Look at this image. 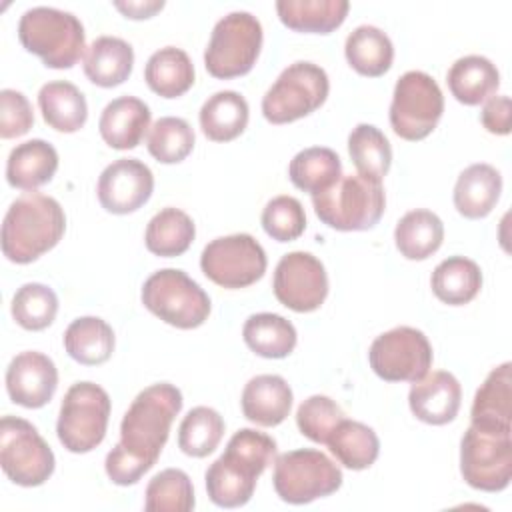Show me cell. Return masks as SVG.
I'll return each mask as SVG.
<instances>
[{
    "mask_svg": "<svg viewBox=\"0 0 512 512\" xmlns=\"http://www.w3.org/2000/svg\"><path fill=\"white\" fill-rule=\"evenodd\" d=\"M342 470L324 452L298 448L274 460L272 484L280 500L288 504H308L334 494L342 486Z\"/></svg>",
    "mask_w": 512,
    "mask_h": 512,
    "instance_id": "obj_9",
    "label": "cell"
},
{
    "mask_svg": "<svg viewBox=\"0 0 512 512\" xmlns=\"http://www.w3.org/2000/svg\"><path fill=\"white\" fill-rule=\"evenodd\" d=\"M472 426L484 430L512 432V364L496 366L482 386L476 390L472 410Z\"/></svg>",
    "mask_w": 512,
    "mask_h": 512,
    "instance_id": "obj_21",
    "label": "cell"
},
{
    "mask_svg": "<svg viewBox=\"0 0 512 512\" xmlns=\"http://www.w3.org/2000/svg\"><path fill=\"white\" fill-rule=\"evenodd\" d=\"M444 240V224L432 210L416 208L406 212L396 228L394 242L398 252L408 260L430 258Z\"/></svg>",
    "mask_w": 512,
    "mask_h": 512,
    "instance_id": "obj_34",
    "label": "cell"
},
{
    "mask_svg": "<svg viewBox=\"0 0 512 512\" xmlns=\"http://www.w3.org/2000/svg\"><path fill=\"white\" fill-rule=\"evenodd\" d=\"M58 170L56 148L42 140L32 138L14 146L6 160V180L12 188L30 190L48 184Z\"/></svg>",
    "mask_w": 512,
    "mask_h": 512,
    "instance_id": "obj_24",
    "label": "cell"
},
{
    "mask_svg": "<svg viewBox=\"0 0 512 512\" xmlns=\"http://www.w3.org/2000/svg\"><path fill=\"white\" fill-rule=\"evenodd\" d=\"M196 236V226L192 218L180 208H162L156 212L144 232V244L148 252L174 258L184 254Z\"/></svg>",
    "mask_w": 512,
    "mask_h": 512,
    "instance_id": "obj_38",
    "label": "cell"
},
{
    "mask_svg": "<svg viewBox=\"0 0 512 512\" xmlns=\"http://www.w3.org/2000/svg\"><path fill=\"white\" fill-rule=\"evenodd\" d=\"M344 54L348 64L358 74L378 78L390 70L394 60V46L384 30L372 24H362L348 34Z\"/></svg>",
    "mask_w": 512,
    "mask_h": 512,
    "instance_id": "obj_32",
    "label": "cell"
},
{
    "mask_svg": "<svg viewBox=\"0 0 512 512\" xmlns=\"http://www.w3.org/2000/svg\"><path fill=\"white\" fill-rule=\"evenodd\" d=\"M224 418L208 406L192 408L180 422L178 448L192 458L212 454L224 436Z\"/></svg>",
    "mask_w": 512,
    "mask_h": 512,
    "instance_id": "obj_40",
    "label": "cell"
},
{
    "mask_svg": "<svg viewBox=\"0 0 512 512\" xmlns=\"http://www.w3.org/2000/svg\"><path fill=\"white\" fill-rule=\"evenodd\" d=\"M502 192L500 172L486 162L470 164L464 168L454 184V206L460 216L478 220L488 216Z\"/></svg>",
    "mask_w": 512,
    "mask_h": 512,
    "instance_id": "obj_23",
    "label": "cell"
},
{
    "mask_svg": "<svg viewBox=\"0 0 512 512\" xmlns=\"http://www.w3.org/2000/svg\"><path fill=\"white\" fill-rule=\"evenodd\" d=\"M348 0H278L276 12L280 22L306 34H330L346 20Z\"/></svg>",
    "mask_w": 512,
    "mask_h": 512,
    "instance_id": "obj_27",
    "label": "cell"
},
{
    "mask_svg": "<svg viewBox=\"0 0 512 512\" xmlns=\"http://www.w3.org/2000/svg\"><path fill=\"white\" fill-rule=\"evenodd\" d=\"M276 440L254 428H240L228 440L226 450L206 474L208 498L220 508H238L250 502L256 480L272 464Z\"/></svg>",
    "mask_w": 512,
    "mask_h": 512,
    "instance_id": "obj_2",
    "label": "cell"
},
{
    "mask_svg": "<svg viewBox=\"0 0 512 512\" xmlns=\"http://www.w3.org/2000/svg\"><path fill=\"white\" fill-rule=\"evenodd\" d=\"M18 40L54 70L72 68L86 52V34L78 16L52 6L28 8L18 22Z\"/></svg>",
    "mask_w": 512,
    "mask_h": 512,
    "instance_id": "obj_4",
    "label": "cell"
},
{
    "mask_svg": "<svg viewBox=\"0 0 512 512\" xmlns=\"http://www.w3.org/2000/svg\"><path fill=\"white\" fill-rule=\"evenodd\" d=\"M330 92L328 74L314 62H294L280 72L262 98V114L270 124H288L318 110Z\"/></svg>",
    "mask_w": 512,
    "mask_h": 512,
    "instance_id": "obj_10",
    "label": "cell"
},
{
    "mask_svg": "<svg viewBox=\"0 0 512 512\" xmlns=\"http://www.w3.org/2000/svg\"><path fill=\"white\" fill-rule=\"evenodd\" d=\"M368 362L384 382H416L432 366V346L422 330L396 326L374 338Z\"/></svg>",
    "mask_w": 512,
    "mask_h": 512,
    "instance_id": "obj_15",
    "label": "cell"
},
{
    "mask_svg": "<svg viewBox=\"0 0 512 512\" xmlns=\"http://www.w3.org/2000/svg\"><path fill=\"white\" fill-rule=\"evenodd\" d=\"M132 66L134 50L118 36H98L84 52V74L100 88H114L126 82Z\"/></svg>",
    "mask_w": 512,
    "mask_h": 512,
    "instance_id": "obj_26",
    "label": "cell"
},
{
    "mask_svg": "<svg viewBox=\"0 0 512 512\" xmlns=\"http://www.w3.org/2000/svg\"><path fill=\"white\" fill-rule=\"evenodd\" d=\"M58 388V370L52 358L26 350L16 354L6 368V392L14 404L24 408L46 406Z\"/></svg>",
    "mask_w": 512,
    "mask_h": 512,
    "instance_id": "obj_18",
    "label": "cell"
},
{
    "mask_svg": "<svg viewBox=\"0 0 512 512\" xmlns=\"http://www.w3.org/2000/svg\"><path fill=\"white\" fill-rule=\"evenodd\" d=\"M34 126V112L28 98L12 88L0 92V136L4 140L24 136Z\"/></svg>",
    "mask_w": 512,
    "mask_h": 512,
    "instance_id": "obj_46",
    "label": "cell"
},
{
    "mask_svg": "<svg viewBox=\"0 0 512 512\" xmlns=\"http://www.w3.org/2000/svg\"><path fill=\"white\" fill-rule=\"evenodd\" d=\"M114 8L120 10L130 20H144L160 12L164 8V0H116Z\"/></svg>",
    "mask_w": 512,
    "mask_h": 512,
    "instance_id": "obj_48",
    "label": "cell"
},
{
    "mask_svg": "<svg viewBox=\"0 0 512 512\" xmlns=\"http://www.w3.org/2000/svg\"><path fill=\"white\" fill-rule=\"evenodd\" d=\"M194 142V130L184 118L162 116L150 126L146 146L154 160L162 164H178L192 152Z\"/></svg>",
    "mask_w": 512,
    "mask_h": 512,
    "instance_id": "obj_43",
    "label": "cell"
},
{
    "mask_svg": "<svg viewBox=\"0 0 512 512\" xmlns=\"http://www.w3.org/2000/svg\"><path fill=\"white\" fill-rule=\"evenodd\" d=\"M444 112V96L438 82L422 72H404L392 94L390 124L396 136L418 142L424 140L438 126Z\"/></svg>",
    "mask_w": 512,
    "mask_h": 512,
    "instance_id": "obj_11",
    "label": "cell"
},
{
    "mask_svg": "<svg viewBox=\"0 0 512 512\" xmlns=\"http://www.w3.org/2000/svg\"><path fill=\"white\" fill-rule=\"evenodd\" d=\"M144 496L148 512H190L196 504L192 480L180 468H166L152 476Z\"/></svg>",
    "mask_w": 512,
    "mask_h": 512,
    "instance_id": "obj_41",
    "label": "cell"
},
{
    "mask_svg": "<svg viewBox=\"0 0 512 512\" xmlns=\"http://www.w3.org/2000/svg\"><path fill=\"white\" fill-rule=\"evenodd\" d=\"M110 396L94 382L72 384L60 404L56 434L60 444L74 454L94 450L106 436L110 420Z\"/></svg>",
    "mask_w": 512,
    "mask_h": 512,
    "instance_id": "obj_8",
    "label": "cell"
},
{
    "mask_svg": "<svg viewBox=\"0 0 512 512\" xmlns=\"http://www.w3.org/2000/svg\"><path fill=\"white\" fill-rule=\"evenodd\" d=\"M0 464L14 484L32 488L52 476L56 460L34 424L8 414L0 422Z\"/></svg>",
    "mask_w": 512,
    "mask_h": 512,
    "instance_id": "obj_12",
    "label": "cell"
},
{
    "mask_svg": "<svg viewBox=\"0 0 512 512\" xmlns=\"http://www.w3.org/2000/svg\"><path fill=\"white\" fill-rule=\"evenodd\" d=\"M262 40V24L254 14L244 10L226 14L214 24L204 50L208 74L220 80L248 74L260 56Z\"/></svg>",
    "mask_w": 512,
    "mask_h": 512,
    "instance_id": "obj_6",
    "label": "cell"
},
{
    "mask_svg": "<svg viewBox=\"0 0 512 512\" xmlns=\"http://www.w3.org/2000/svg\"><path fill=\"white\" fill-rule=\"evenodd\" d=\"M140 298L156 318L180 330L198 328L210 316L208 294L178 268H162L148 276Z\"/></svg>",
    "mask_w": 512,
    "mask_h": 512,
    "instance_id": "obj_7",
    "label": "cell"
},
{
    "mask_svg": "<svg viewBox=\"0 0 512 512\" xmlns=\"http://www.w3.org/2000/svg\"><path fill=\"white\" fill-rule=\"evenodd\" d=\"M66 214L58 200L40 192L16 198L2 222V252L14 264H30L64 236Z\"/></svg>",
    "mask_w": 512,
    "mask_h": 512,
    "instance_id": "obj_3",
    "label": "cell"
},
{
    "mask_svg": "<svg viewBox=\"0 0 512 512\" xmlns=\"http://www.w3.org/2000/svg\"><path fill=\"white\" fill-rule=\"evenodd\" d=\"M344 418L342 408L324 394L306 398L296 410V426L302 436L316 444H326L338 422Z\"/></svg>",
    "mask_w": 512,
    "mask_h": 512,
    "instance_id": "obj_45",
    "label": "cell"
},
{
    "mask_svg": "<svg viewBox=\"0 0 512 512\" xmlns=\"http://www.w3.org/2000/svg\"><path fill=\"white\" fill-rule=\"evenodd\" d=\"M182 402V392L168 382L152 384L132 400L120 424V442L104 460L114 484L132 486L156 464Z\"/></svg>",
    "mask_w": 512,
    "mask_h": 512,
    "instance_id": "obj_1",
    "label": "cell"
},
{
    "mask_svg": "<svg viewBox=\"0 0 512 512\" xmlns=\"http://www.w3.org/2000/svg\"><path fill=\"white\" fill-rule=\"evenodd\" d=\"M482 126L496 136L510 134L512 128V104L508 96H492L484 102L480 112Z\"/></svg>",
    "mask_w": 512,
    "mask_h": 512,
    "instance_id": "obj_47",
    "label": "cell"
},
{
    "mask_svg": "<svg viewBox=\"0 0 512 512\" xmlns=\"http://www.w3.org/2000/svg\"><path fill=\"white\" fill-rule=\"evenodd\" d=\"M264 232L276 242H292L306 230V214L294 196L282 194L272 198L260 216Z\"/></svg>",
    "mask_w": 512,
    "mask_h": 512,
    "instance_id": "obj_44",
    "label": "cell"
},
{
    "mask_svg": "<svg viewBox=\"0 0 512 512\" xmlns=\"http://www.w3.org/2000/svg\"><path fill=\"white\" fill-rule=\"evenodd\" d=\"M268 260L260 242L250 234H230L210 240L200 254V268L222 288H246L266 272Z\"/></svg>",
    "mask_w": 512,
    "mask_h": 512,
    "instance_id": "obj_14",
    "label": "cell"
},
{
    "mask_svg": "<svg viewBox=\"0 0 512 512\" xmlns=\"http://www.w3.org/2000/svg\"><path fill=\"white\" fill-rule=\"evenodd\" d=\"M326 446L336 456V460L350 470L370 468L380 454V440L376 432L358 422L342 418L334 432L328 436Z\"/></svg>",
    "mask_w": 512,
    "mask_h": 512,
    "instance_id": "obj_37",
    "label": "cell"
},
{
    "mask_svg": "<svg viewBox=\"0 0 512 512\" xmlns=\"http://www.w3.org/2000/svg\"><path fill=\"white\" fill-rule=\"evenodd\" d=\"M446 82L460 104L478 106L496 94L500 86V72L486 56L468 54L450 66Z\"/></svg>",
    "mask_w": 512,
    "mask_h": 512,
    "instance_id": "obj_25",
    "label": "cell"
},
{
    "mask_svg": "<svg viewBox=\"0 0 512 512\" xmlns=\"http://www.w3.org/2000/svg\"><path fill=\"white\" fill-rule=\"evenodd\" d=\"M150 128V108L136 96H120L108 102L100 114L98 130L114 150L136 148Z\"/></svg>",
    "mask_w": 512,
    "mask_h": 512,
    "instance_id": "obj_22",
    "label": "cell"
},
{
    "mask_svg": "<svg viewBox=\"0 0 512 512\" xmlns=\"http://www.w3.org/2000/svg\"><path fill=\"white\" fill-rule=\"evenodd\" d=\"M246 346L262 358H286L296 348V328L290 320L272 312H258L248 316L242 326Z\"/></svg>",
    "mask_w": 512,
    "mask_h": 512,
    "instance_id": "obj_35",
    "label": "cell"
},
{
    "mask_svg": "<svg viewBox=\"0 0 512 512\" xmlns=\"http://www.w3.org/2000/svg\"><path fill=\"white\" fill-rule=\"evenodd\" d=\"M312 206L328 228L360 232L378 224L386 208V194L380 180L346 174L326 192L312 196Z\"/></svg>",
    "mask_w": 512,
    "mask_h": 512,
    "instance_id": "obj_5",
    "label": "cell"
},
{
    "mask_svg": "<svg viewBox=\"0 0 512 512\" xmlns=\"http://www.w3.org/2000/svg\"><path fill=\"white\" fill-rule=\"evenodd\" d=\"M460 474L482 492H502L512 480V432L472 426L460 442Z\"/></svg>",
    "mask_w": 512,
    "mask_h": 512,
    "instance_id": "obj_13",
    "label": "cell"
},
{
    "mask_svg": "<svg viewBox=\"0 0 512 512\" xmlns=\"http://www.w3.org/2000/svg\"><path fill=\"white\" fill-rule=\"evenodd\" d=\"M10 312L18 326L38 332L54 322L58 314V296L46 284L28 282L22 284L12 296Z\"/></svg>",
    "mask_w": 512,
    "mask_h": 512,
    "instance_id": "obj_42",
    "label": "cell"
},
{
    "mask_svg": "<svg viewBox=\"0 0 512 512\" xmlns=\"http://www.w3.org/2000/svg\"><path fill=\"white\" fill-rule=\"evenodd\" d=\"M144 80L154 94L162 98H178L194 84V64L182 48L164 46L148 58Z\"/></svg>",
    "mask_w": 512,
    "mask_h": 512,
    "instance_id": "obj_30",
    "label": "cell"
},
{
    "mask_svg": "<svg viewBox=\"0 0 512 512\" xmlns=\"http://www.w3.org/2000/svg\"><path fill=\"white\" fill-rule=\"evenodd\" d=\"M430 286L440 302L448 306H464L478 296L482 288V270L466 256H450L434 268Z\"/></svg>",
    "mask_w": 512,
    "mask_h": 512,
    "instance_id": "obj_33",
    "label": "cell"
},
{
    "mask_svg": "<svg viewBox=\"0 0 512 512\" xmlns=\"http://www.w3.org/2000/svg\"><path fill=\"white\" fill-rule=\"evenodd\" d=\"M292 388L278 374H260L248 380L242 390V414L258 426L282 424L292 408Z\"/></svg>",
    "mask_w": 512,
    "mask_h": 512,
    "instance_id": "obj_20",
    "label": "cell"
},
{
    "mask_svg": "<svg viewBox=\"0 0 512 512\" xmlns=\"http://www.w3.org/2000/svg\"><path fill=\"white\" fill-rule=\"evenodd\" d=\"M288 176L298 190L316 196L332 188L342 178V162L332 148H304L290 160Z\"/></svg>",
    "mask_w": 512,
    "mask_h": 512,
    "instance_id": "obj_36",
    "label": "cell"
},
{
    "mask_svg": "<svg viewBox=\"0 0 512 512\" xmlns=\"http://www.w3.org/2000/svg\"><path fill=\"white\" fill-rule=\"evenodd\" d=\"M154 190L152 170L138 158H118L108 164L96 184L100 206L110 214H130L142 208Z\"/></svg>",
    "mask_w": 512,
    "mask_h": 512,
    "instance_id": "obj_17",
    "label": "cell"
},
{
    "mask_svg": "<svg viewBox=\"0 0 512 512\" xmlns=\"http://www.w3.org/2000/svg\"><path fill=\"white\" fill-rule=\"evenodd\" d=\"M38 108L44 122L64 134L78 132L88 118L84 94L68 80L46 82L38 92Z\"/></svg>",
    "mask_w": 512,
    "mask_h": 512,
    "instance_id": "obj_28",
    "label": "cell"
},
{
    "mask_svg": "<svg viewBox=\"0 0 512 512\" xmlns=\"http://www.w3.org/2000/svg\"><path fill=\"white\" fill-rule=\"evenodd\" d=\"M114 330L98 316H80L64 330V348L84 366L104 364L114 352Z\"/></svg>",
    "mask_w": 512,
    "mask_h": 512,
    "instance_id": "obj_31",
    "label": "cell"
},
{
    "mask_svg": "<svg viewBox=\"0 0 512 512\" xmlns=\"http://www.w3.org/2000/svg\"><path fill=\"white\" fill-rule=\"evenodd\" d=\"M272 290L282 306L294 312H314L328 296L326 268L310 252H288L276 264Z\"/></svg>",
    "mask_w": 512,
    "mask_h": 512,
    "instance_id": "obj_16",
    "label": "cell"
},
{
    "mask_svg": "<svg viewBox=\"0 0 512 512\" xmlns=\"http://www.w3.org/2000/svg\"><path fill=\"white\" fill-rule=\"evenodd\" d=\"M348 154L358 174L380 180L392 164V148L384 132L372 124H358L348 136Z\"/></svg>",
    "mask_w": 512,
    "mask_h": 512,
    "instance_id": "obj_39",
    "label": "cell"
},
{
    "mask_svg": "<svg viewBox=\"0 0 512 512\" xmlns=\"http://www.w3.org/2000/svg\"><path fill=\"white\" fill-rule=\"evenodd\" d=\"M250 118L246 98L236 90L214 92L200 108L198 120L204 136L212 142H230L238 138Z\"/></svg>",
    "mask_w": 512,
    "mask_h": 512,
    "instance_id": "obj_29",
    "label": "cell"
},
{
    "mask_svg": "<svg viewBox=\"0 0 512 512\" xmlns=\"http://www.w3.org/2000/svg\"><path fill=\"white\" fill-rule=\"evenodd\" d=\"M462 402V388L454 374L436 370L412 382L408 404L412 414L432 426L448 424L456 418Z\"/></svg>",
    "mask_w": 512,
    "mask_h": 512,
    "instance_id": "obj_19",
    "label": "cell"
}]
</instances>
